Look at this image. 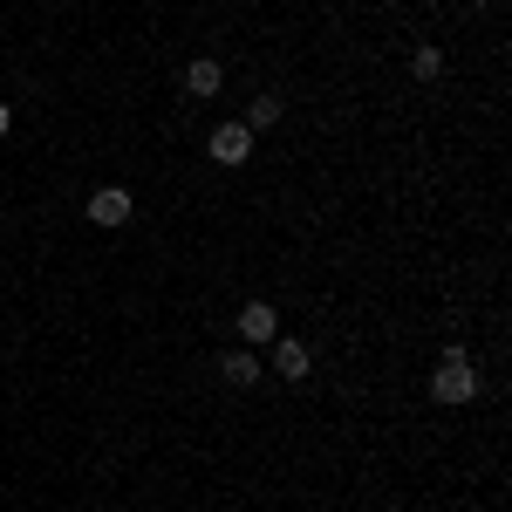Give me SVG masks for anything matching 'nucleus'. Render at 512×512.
Returning <instances> with one entry per match:
<instances>
[{"label": "nucleus", "mask_w": 512, "mask_h": 512, "mask_svg": "<svg viewBox=\"0 0 512 512\" xmlns=\"http://www.w3.org/2000/svg\"><path fill=\"white\" fill-rule=\"evenodd\" d=\"M478 390H485V376H478V369H472V355H465V349H458V342H451V349L437 355L431 396H437V403H478Z\"/></svg>", "instance_id": "f257e3e1"}, {"label": "nucleus", "mask_w": 512, "mask_h": 512, "mask_svg": "<svg viewBox=\"0 0 512 512\" xmlns=\"http://www.w3.org/2000/svg\"><path fill=\"white\" fill-rule=\"evenodd\" d=\"M205 151H212V164H226V171H239V164H253V130L246 123H219L212 137H205Z\"/></svg>", "instance_id": "f03ea898"}, {"label": "nucleus", "mask_w": 512, "mask_h": 512, "mask_svg": "<svg viewBox=\"0 0 512 512\" xmlns=\"http://www.w3.org/2000/svg\"><path fill=\"white\" fill-rule=\"evenodd\" d=\"M267 349H274V355H267V369H274V376H287V383H308L315 355H308V342H301V335H287V328H280Z\"/></svg>", "instance_id": "7ed1b4c3"}, {"label": "nucleus", "mask_w": 512, "mask_h": 512, "mask_svg": "<svg viewBox=\"0 0 512 512\" xmlns=\"http://www.w3.org/2000/svg\"><path fill=\"white\" fill-rule=\"evenodd\" d=\"M280 335V308L274 301H246L239 308V349H267Z\"/></svg>", "instance_id": "20e7f679"}, {"label": "nucleus", "mask_w": 512, "mask_h": 512, "mask_svg": "<svg viewBox=\"0 0 512 512\" xmlns=\"http://www.w3.org/2000/svg\"><path fill=\"white\" fill-rule=\"evenodd\" d=\"M130 212H137V198L123 185H96L89 192V226H130Z\"/></svg>", "instance_id": "39448f33"}, {"label": "nucleus", "mask_w": 512, "mask_h": 512, "mask_svg": "<svg viewBox=\"0 0 512 512\" xmlns=\"http://www.w3.org/2000/svg\"><path fill=\"white\" fill-rule=\"evenodd\" d=\"M219 376H226L233 390H253V383L267 376V355H260V349H226V355H219Z\"/></svg>", "instance_id": "423d86ee"}, {"label": "nucleus", "mask_w": 512, "mask_h": 512, "mask_svg": "<svg viewBox=\"0 0 512 512\" xmlns=\"http://www.w3.org/2000/svg\"><path fill=\"white\" fill-rule=\"evenodd\" d=\"M219 89H226V69H219L212 55H192V62H185V96H198V103H212Z\"/></svg>", "instance_id": "0eeeda50"}, {"label": "nucleus", "mask_w": 512, "mask_h": 512, "mask_svg": "<svg viewBox=\"0 0 512 512\" xmlns=\"http://www.w3.org/2000/svg\"><path fill=\"white\" fill-rule=\"evenodd\" d=\"M287 117V96H280V89H260V96H253V103H246V130H253V137H260V130H274V123Z\"/></svg>", "instance_id": "6e6552de"}, {"label": "nucleus", "mask_w": 512, "mask_h": 512, "mask_svg": "<svg viewBox=\"0 0 512 512\" xmlns=\"http://www.w3.org/2000/svg\"><path fill=\"white\" fill-rule=\"evenodd\" d=\"M410 76H417V82L444 76V48H437V41H417V48H410Z\"/></svg>", "instance_id": "1a4fd4ad"}, {"label": "nucleus", "mask_w": 512, "mask_h": 512, "mask_svg": "<svg viewBox=\"0 0 512 512\" xmlns=\"http://www.w3.org/2000/svg\"><path fill=\"white\" fill-rule=\"evenodd\" d=\"M7 130H14V110H7V96H0V137H7Z\"/></svg>", "instance_id": "9d476101"}, {"label": "nucleus", "mask_w": 512, "mask_h": 512, "mask_svg": "<svg viewBox=\"0 0 512 512\" xmlns=\"http://www.w3.org/2000/svg\"><path fill=\"white\" fill-rule=\"evenodd\" d=\"M465 7H492V0H465Z\"/></svg>", "instance_id": "9b49d317"}]
</instances>
